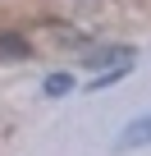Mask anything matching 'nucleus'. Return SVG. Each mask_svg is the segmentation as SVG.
<instances>
[{"label":"nucleus","instance_id":"2","mask_svg":"<svg viewBox=\"0 0 151 156\" xmlns=\"http://www.w3.org/2000/svg\"><path fill=\"white\" fill-rule=\"evenodd\" d=\"M0 60H28V41L23 37H0Z\"/></svg>","mask_w":151,"mask_h":156},{"label":"nucleus","instance_id":"3","mask_svg":"<svg viewBox=\"0 0 151 156\" xmlns=\"http://www.w3.org/2000/svg\"><path fill=\"white\" fill-rule=\"evenodd\" d=\"M64 92H73V78L69 73H50L46 78V97H64Z\"/></svg>","mask_w":151,"mask_h":156},{"label":"nucleus","instance_id":"1","mask_svg":"<svg viewBox=\"0 0 151 156\" xmlns=\"http://www.w3.org/2000/svg\"><path fill=\"white\" fill-rule=\"evenodd\" d=\"M146 142H151V110L137 115V119L119 133V151H133V147H146Z\"/></svg>","mask_w":151,"mask_h":156}]
</instances>
